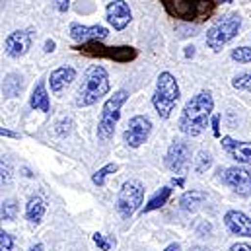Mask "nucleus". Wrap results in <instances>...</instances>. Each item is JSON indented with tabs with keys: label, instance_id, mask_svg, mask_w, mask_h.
Returning <instances> with one entry per match:
<instances>
[{
	"label": "nucleus",
	"instance_id": "obj_1",
	"mask_svg": "<svg viewBox=\"0 0 251 251\" xmlns=\"http://www.w3.org/2000/svg\"><path fill=\"white\" fill-rule=\"evenodd\" d=\"M212 109H214V101H212L210 92H206V90L199 92L187 101V105L181 113V119H179V128L189 136L201 134L208 125Z\"/></svg>",
	"mask_w": 251,
	"mask_h": 251
},
{
	"label": "nucleus",
	"instance_id": "obj_2",
	"mask_svg": "<svg viewBox=\"0 0 251 251\" xmlns=\"http://www.w3.org/2000/svg\"><path fill=\"white\" fill-rule=\"evenodd\" d=\"M109 92V74L103 66L92 64L80 82L78 94H76V105L78 107H88L94 105L100 98H103Z\"/></svg>",
	"mask_w": 251,
	"mask_h": 251
},
{
	"label": "nucleus",
	"instance_id": "obj_3",
	"mask_svg": "<svg viewBox=\"0 0 251 251\" xmlns=\"http://www.w3.org/2000/svg\"><path fill=\"white\" fill-rule=\"evenodd\" d=\"M179 100V86L174 74L170 72H162L158 76V84H156V92L152 98V105L156 109V113L162 119H168L176 107Z\"/></svg>",
	"mask_w": 251,
	"mask_h": 251
},
{
	"label": "nucleus",
	"instance_id": "obj_4",
	"mask_svg": "<svg viewBox=\"0 0 251 251\" xmlns=\"http://www.w3.org/2000/svg\"><path fill=\"white\" fill-rule=\"evenodd\" d=\"M128 100V92L126 90H119L115 92L103 105L101 109V117H100V125H98V138L100 140H109L115 132V126L119 123V117H121V107Z\"/></svg>",
	"mask_w": 251,
	"mask_h": 251
},
{
	"label": "nucleus",
	"instance_id": "obj_5",
	"mask_svg": "<svg viewBox=\"0 0 251 251\" xmlns=\"http://www.w3.org/2000/svg\"><path fill=\"white\" fill-rule=\"evenodd\" d=\"M242 27V20L232 14V16H224L222 20H218L208 31H206V45L212 49V51H220L226 43H230L238 31Z\"/></svg>",
	"mask_w": 251,
	"mask_h": 251
},
{
	"label": "nucleus",
	"instance_id": "obj_6",
	"mask_svg": "<svg viewBox=\"0 0 251 251\" xmlns=\"http://www.w3.org/2000/svg\"><path fill=\"white\" fill-rule=\"evenodd\" d=\"M142 199H144V185L138 179H128L123 183V187L119 191L117 208L125 218H128L142 204Z\"/></svg>",
	"mask_w": 251,
	"mask_h": 251
},
{
	"label": "nucleus",
	"instance_id": "obj_7",
	"mask_svg": "<svg viewBox=\"0 0 251 251\" xmlns=\"http://www.w3.org/2000/svg\"><path fill=\"white\" fill-rule=\"evenodd\" d=\"M78 51H82L84 55H90V57H105V59H111L117 63H126L136 57V51L132 47H103L98 41L84 43L82 47H78Z\"/></svg>",
	"mask_w": 251,
	"mask_h": 251
},
{
	"label": "nucleus",
	"instance_id": "obj_8",
	"mask_svg": "<svg viewBox=\"0 0 251 251\" xmlns=\"http://www.w3.org/2000/svg\"><path fill=\"white\" fill-rule=\"evenodd\" d=\"M150 130H152L150 119L148 117H142V115H136V117H132L128 121L125 132H123V140H125L130 148H138L140 144L146 142Z\"/></svg>",
	"mask_w": 251,
	"mask_h": 251
},
{
	"label": "nucleus",
	"instance_id": "obj_9",
	"mask_svg": "<svg viewBox=\"0 0 251 251\" xmlns=\"http://www.w3.org/2000/svg\"><path fill=\"white\" fill-rule=\"evenodd\" d=\"M31 47V31L27 29H20V31H12L6 41H4V51L8 57L12 59H20L24 57Z\"/></svg>",
	"mask_w": 251,
	"mask_h": 251
},
{
	"label": "nucleus",
	"instance_id": "obj_10",
	"mask_svg": "<svg viewBox=\"0 0 251 251\" xmlns=\"http://www.w3.org/2000/svg\"><path fill=\"white\" fill-rule=\"evenodd\" d=\"M224 181L242 197H248L251 193V172L246 168H228Z\"/></svg>",
	"mask_w": 251,
	"mask_h": 251
},
{
	"label": "nucleus",
	"instance_id": "obj_11",
	"mask_svg": "<svg viewBox=\"0 0 251 251\" xmlns=\"http://www.w3.org/2000/svg\"><path fill=\"white\" fill-rule=\"evenodd\" d=\"M166 166L176 172L183 174L189 166V146L185 142H174L166 154Z\"/></svg>",
	"mask_w": 251,
	"mask_h": 251
},
{
	"label": "nucleus",
	"instance_id": "obj_12",
	"mask_svg": "<svg viewBox=\"0 0 251 251\" xmlns=\"http://www.w3.org/2000/svg\"><path fill=\"white\" fill-rule=\"evenodd\" d=\"M109 35V31L103 25H80V24H72L70 25V37L78 43H90V41H101Z\"/></svg>",
	"mask_w": 251,
	"mask_h": 251
},
{
	"label": "nucleus",
	"instance_id": "obj_13",
	"mask_svg": "<svg viewBox=\"0 0 251 251\" xmlns=\"http://www.w3.org/2000/svg\"><path fill=\"white\" fill-rule=\"evenodd\" d=\"M107 22L115 27V29H125L132 18L130 14V8L125 0H113L107 4Z\"/></svg>",
	"mask_w": 251,
	"mask_h": 251
},
{
	"label": "nucleus",
	"instance_id": "obj_14",
	"mask_svg": "<svg viewBox=\"0 0 251 251\" xmlns=\"http://www.w3.org/2000/svg\"><path fill=\"white\" fill-rule=\"evenodd\" d=\"M224 222L232 234L251 238V220L240 210H228L224 216Z\"/></svg>",
	"mask_w": 251,
	"mask_h": 251
},
{
	"label": "nucleus",
	"instance_id": "obj_15",
	"mask_svg": "<svg viewBox=\"0 0 251 251\" xmlns=\"http://www.w3.org/2000/svg\"><path fill=\"white\" fill-rule=\"evenodd\" d=\"M222 146L228 150V154L236 162L251 164V142H240V140H234L230 136H224L222 138Z\"/></svg>",
	"mask_w": 251,
	"mask_h": 251
},
{
	"label": "nucleus",
	"instance_id": "obj_16",
	"mask_svg": "<svg viewBox=\"0 0 251 251\" xmlns=\"http://www.w3.org/2000/svg\"><path fill=\"white\" fill-rule=\"evenodd\" d=\"M72 80H76V70L72 66H61V68L53 70L51 76H49V84H51V90L55 94L64 90Z\"/></svg>",
	"mask_w": 251,
	"mask_h": 251
},
{
	"label": "nucleus",
	"instance_id": "obj_17",
	"mask_svg": "<svg viewBox=\"0 0 251 251\" xmlns=\"http://www.w3.org/2000/svg\"><path fill=\"white\" fill-rule=\"evenodd\" d=\"M164 6L176 18H193L197 14V4H193V0H164Z\"/></svg>",
	"mask_w": 251,
	"mask_h": 251
},
{
	"label": "nucleus",
	"instance_id": "obj_18",
	"mask_svg": "<svg viewBox=\"0 0 251 251\" xmlns=\"http://www.w3.org/2000/svg\"><path fill=\"white\" fill-rule=\"evenodd\" d=\"M29 105H31L33 109H39V111H43V113H49L51 103H49V96H47V90H45V82H37V86H35L33 92H31Z\"/></svg>",
	"mask_w": 251,
	"mask_h": 251
},
{
	"label": "nucleus",
	"instance_id": "obj_19",
	"mask_svg": "<svg viewBox=\"0 0 251 251\" xmlns=\"http://www.w3.org/2000/svg\"><path fill=\"white\" fill-rule=\"evenodd\" d=\"M43 214H45V202H43V199H41V197H31V199L27 201V206H25V216H27V220H29L33 226H37V224L41 222Z\"/></svg>",
	"mask_w": 251,
	"mask_h": 251
},
{
	"label": "nucleus",
	"instance_id": "obj_20",
	"mask_svg": "<svg viewBox=\"0 0 251 251\" xmlns=\"http://www.w3.org/2000/svg\"><path fill=\"white\" fill-rule=\"evenodd\" d=\"M204 193L202 191H189V193H185L183 197H181V208L183 210H187V212H193V210H197V206L204 201Z\"/></svg>",
	"mask_w": 251,
	"mask_h": 251
},
{
	"label": "nucleus",
	"instance_id": "obj_21",
	"mask_svg": "<svg viewBox=\"0 0 251 251\" xmlns=\"http://www.w3.org/2000/svg\"><path fill=\"white\" fill-rule=\"evenodd\" d=\"M170 195H172V189L170 187H162L150 201H148V204L144 206V210L142 212H150V210H156V208H160V206H164L166 204V201L170 199Z\"/></svg>",
	"mask_w": 251,
	"mask_h": 251
},
{
	"label": "nucleus",
	"instance_id": "obj_22",
	"mask_svg": "<svg viewBox=\"0 0 251 251\" xmlns=\"http://www.w3.org/2000/svg\"><path fill=\"white\" fill-rule=\"evenodd\" d=\"M119 168H117V164H107V166H103L101 170H98L96 174H94V177H92V181L98 185V187H103V183H105V177L109 176V174H115Z\"/></svg>",
	"mask_w": 251,
	"mask_h": 251
},
{
	"label": "nucleus",
	"instance_id": "obj_23",
	"mask_svg": "<svg viewBox=\"0 0 251 251\" xmlns=\"http://www.w3.org/2000/svg\"><path fill=\"white\" fill-rule=\"evenodd\" d=\"M16 212H18V204L12 199H8V201L2 202V220H6V222L14 220L16 218Z\"/></svg>",
	"mask_w": 251,
	"mask_h": 251
},
{
	"label": "nucleus",
	"instance_id": "obj_24",
	"mask_svg": "<svg viewBox=\"0 0 251 251\" xmlns=\"http://www.w3.org/2000/svg\"><path fill=\"white\" fill-rule=\"evenodd\" d=\"M232 86L242 92H251V74H240L232 80Z\"/></svg>",
	"mask_w": 251,
	"mask_h": 251
},
{
	"label": "nucleus",
	"instance_id": "obj_25",
	"mask_svg": "<svg viewBox=\"0 0 251 251\" xmlns=\"http://www.w3.org/2000/svg\"><path fill=\"white\" fill-rule=\"evenodd\" d=\"M210 166H212V156L208 152H199V156H197V172L204 174Z\"/></svg>",
	"mask_w": 251,
	"mask_h": 251
},
{
	"label": "nucleus",
	"instance_id": "obj_26",
	"mask_svg": "<svg viewBox=\"0 0 251 251\" xmlns=\"http://www.w3.org/2000/svg\"><path fill=\"white\" fill-rule=\"evenodd\" d=\"M232 59L238 63H251V47H238L232 51Z\"/></svg>",
	"mask_w": 251,
	"mask_h": 251
},
{
	"label": "nucleus",
	"instance_id": "obj_27",
	"mask_svg": "<svg viewBox=\"0 0 251 251\" xmlns=\"http://www.w3.org/2000/svg\"><path fill=\"white\" fill-rule=\"evenodd\" d=\"M14 248V238L8 232H0V251H12Z\"/></svg>",
	"mask_w": 251,
	"mask_h": 251
},
{
	"label": "nucleus",
	"instance_id": "obj_28",
	"mask_svg": "<svg viewBox=\"0 0 251 251\" xmlns=\"http://www.w3.org/2000/svg\"><path fill=\"white\" fill-rule=\"evenodd\" d=\"M94 242H96V246H98L101 251H109L111 250V246L115 244V242H107L103 234H94Z\"/></svg>",
	"mask_w": 251,
	"mask_h": 251
},
{
	"label": "nucleus",
	"instance_id": "obj_29",
	"mask_svg": "<svg viewBox=\"0 0 251 251\" xmlns=\"http://www.w3.org/2000/svg\"><path fill=\"white\" fill-rule=\"evenodd\" d=\"M10 179V166L2 160V183H6Z\"/></svg>",
	"mask_w": 251,
	"mask_h": 251
},
{
	"label": "nucleus",
	"instance_id": "obj_30",
	"mask_svg": "<svg viewBox=\"0 0 251 251\" xmlns=\"http://www.w3.org/2000/svg\"><path fill=\"white\" fill-rule=\"evenodd\" d=\"M55 6H57L59 12H66L68 6H70V0H55Z\"/></svg>",
	"mask_w": 251,
	"mask_h": 251
},
{
	"label": "nucleus",
	"instance_id": "obj_31",
	"mask_svg": "<svg viewBox=\"0 0 251 251\" xmlns=\"http://www.w3.org/2000/svg\"><path fill=\"white\" fill-rule=\"evenodd\" d=\"M230 251H251V246L248 244H236V246H232Z\"/></svg>",
	"mask_w": 251,
	"mask_h": 251
},
{
	"label": "nucleus",
	"instance_id": "obj_32",
	"mask_svg": "<svg viewBox=\"0 0 251 251\" xmlns=\"http://www.w3.org/2000/svg\"><path fill=\"white\" fill-rule=\"evenodd\" d=\"M212 128H214V136H220V128H218V115L212 117Z\"/></svg>",
	"mask_w": 251,
	"mask_h": 251
},
{
	"label": "nucleus",
	"instance_id": "obj_33",
	"mask_svg": "<svg viewBox=\"0 0 251 251\" xmlns=\"http://www.w3.org/2000/svg\"><path fill=\"white\" fill-rule=\"evenodd\" d=\"M45 51H47V53H53V51H55V41H53V39H47V41H45Z\"/></svg>",
	"mask_w": 251,
	"mask_h": 251
},
{
	"label": "nucleus",
	"instance_id": "obj_34",
	"mask_svg": "<svg viewBox=\"0 0 251 251\" xmlns=\"http://www.w3.org/2000/svg\"><path fill=\"white\" fill-rule=\"evenodd\" d=\"M0 134H2V136H12V138H18V136H20V134H16V132H12V130H8V128H2Z\"/></svg>",
	"mask_w": 251,
	"mask_h": 251
},
{
	"label": "nucleus",
	"instance_id": "obj_35",
	"mask_svg": "<svg viewBox=\"0 0 251 251\" xmlns=\"http://www.w3.org/2000/svg\"><path fill=\"white\" fill-rule=\"evenodd\" d=\"M29 251H45V248H43V244H35Z\"/></svg>",
	"mask_w": 251,
	"mask_h": 251
},
{
	"label": "nucleus",
	"instance_id": "obj_36",
	"mask_svg": "<svg viewBox=\"0 0 251 251\" xmlns=\"http://www.w3.org/2000/svg\"><path fill=\"white\" fill-rule=\"evenodd\" d=\"M166 251H179V246H177V244H172V246L166 248Z\"/></svg>",
	"mask_w": 251,
	"mask_h": 251
},
{
	"label": "nucleus",
	"instance_id": "obj_37",
	"mask_svg": "<svg viewBox=\"0 0 251 251\" xmlns=\"http://www.w3.org/2000/svg\"><path fill=\"white\" fill-rule=\"evenodd\" d=\"M195 55V47H187V51H185V57H193Z\"/></svg>",
	"mask_w": 251,
	"mask_h": 251
},
{
	"label": "nucleus",
	"instance_id": "obj_38",
	"mask_svg": "<svg viewBox=\"0 0 251 251\" xmlns=\"http://www.w3.org/2000/svg\"><path fill=\"white\" fill-rule=\"evenodd\" d=\"M174 183L179 185V187H183V179H181V177H179V179H174Z\"/></svg>",
	"mask_w": 251,
	"mask_h": 251
},
{
	"label": "nucleus",
	"instance_id": "obj_39",
	"mask_svg": "<svg viewBox=\"0 0 251 251\" xmlns=\"http://www.w3.org/2000/svg\"><path fill=\"white\" fill-rule=\"evenodd\" d=\"M218 2H232V0H218Z\"/></svg>",
	"mask_w": 251,
	"mask_h": 251
}]
</instances>
